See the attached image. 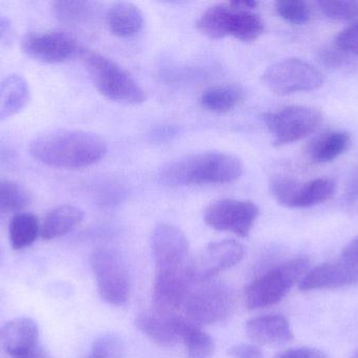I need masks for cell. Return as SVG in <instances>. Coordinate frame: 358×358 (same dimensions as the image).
<instances>
[{"label":"cell","instance_id":"cell-32","mask_svg":"<svg viewBox=\"0 0 358 358\" xmlns=\"http://www.w3.org/2000/svg\"><path fill=\"white\" fill-rule=\"evenodd\" d=\"M92 352L104 358H124L121 340L115 336H104L92 345Z\"/></svg>","mask_w":358,"mask_h":358},{"label":"cell","instance_id":"cell-1","mask_svg":"<svg viewBox=\"0 0 358 358\" xmlns=\"http://www.w3.org/2000/svg\"><path fill=\"white\" fill-rule=\"evenodd\" d=\"M108 151L98 135L85 130H54L36 137L29 153L37 161L61 170H81L94 165Z\"/></svg>","mask_w":358,"mask_h":358},{"label":"cell","instance_id":"cell-3","mask_svg":"<svg viewBox=\"0 0 358 358\" xmlns=\"http://www.w3.org/2000/svg\"><path fill=\"white\" fill-rule=\"evenodd\" d=\"M79 57L98 92L123 104L145 102L146 94L127 71L104 55L92 50H80Z\"/></svg>","mask_w":358,"mask_h":358},{"label":"cell","instance_id":"cell-17","mask_svg":"<svg viewBox=\"0 0 358 358\" xmlns=\"http://www.w3.org/2000/svg\"><path fill=\"white\" fill-rule=\"evenodd\" d=\"M39 338V327L31 317H18L0 329L4 351L10 357H24L33 352Z\"/></svg>","mask_w":358,"mask_h":358},{"label":"cell","instance_id":"cell-2","mask_svg":"<svg viewBox=\"0 0 358 358\" xmlns=\"http://www.w3.org/2000/svg\"><path fill=\"white\" fill-rule=\"evenodd\" d=\"M241 160L231 153L206 151L185 156L162 167L159 179L171 187L227 184L243 174Z\"/></svg>","mask_w":358,"mask_h":358},{"label":"cell","instance_id":"cell-19","mask_svg":"<svg viewBox=\"0 0 358 358\" xmlns=\"http://www.w3.org/2000/svg\"><path fill=\"white\" fill-rule=\"evenodd\" d=\"M264 32V21L250 10L227 4L225 15V35L242 42L256 41Z\"/></svg>","mask_w":358,"mask_h":358},{"label":"cell","instance_id":"cell-9","mask_svg":"<svg viewBox=\"0 0 358 358\" xmlns=\"http://www.w3.org/2000/svg\"><path fill=\"white\" fill-rule=\"evenodd\" d=\"M245 248L235 240H223L208 244L191 262L187 263V277L192 284L212 281L217 275L241 262Z\"/></svg>","mask_w":358,"mask_h":358},{"label":"cell","instance_id":"cell-20","mask_svg":"<svg viewBox=\"0 0 358 358\" xmlns=\"http://www.w3.org/2000/svg\"><path fill=\"white\" fill-rule=\"evenodd\" d=\"M106 23L113 35L128 38L136 36L145 25V17L140 8L129 2H117L109 8Z\"/></svg>","mask_w":358,"mask_h":358},{"label":"cell","instance_id":"cell-7","mask_svg":"<svg viewBox=\"0 0 358 358\" xmlns=\"http://www.w3.org/2000/svg\"><path fill=\"white\" fill-rule=\"evenodd\" d=\"M264 122L273 144L283 146L313 134L323 122V115L313 107L294 105L267 113Z\"/></svg>","mask_w":358,"mask_h":358},{"label":"cell","instance_id":"cell-10","mask_svg":"<svg viewBox=\"0 0 358 358\" xmlns=\"http://www.w3.org/2000/svg\"><path fill=\"white\" fill-rule=\"evenodd\" d=\"M336 184L332 179L319 178L301 183L287 177H277L271 182L275 201L287 208H309L334 197Z\"/></svg>","mask_w":358,"mask_h":358},{"label":"cell","instance_id":"cell-39","mask_svg":"<svg viewBox=\"0 0 358 358\" xmlns=\"http://www.w3.org/2000/svg\"><path fill=\"white\" fill-rule=\"evenodd\" d=\"M8 27V22L6 20V18L4 17L0 16V39H1L2 36L6 33V29Z\"/></svg>","mask_w":358,"mask_h":358},{"label":"cell","instance_id":"cell-27","mask_svg":"<svg viewBox=\"0 0 358 358\" xmlns=\"http://www.w3.org/2000/svg\"><path fill=\"white\" fill-rule=\"evenodd\" d=\"M181 342L189 358H212L216 349L214 338L189 319L183 325Z\"/></svg>","mask_w":358,"mask_h":358},{"label":"cell","instance_id":"cell-14","mask_svg":"<svg viewBox=\"0 0 358 358\" xmlns=\"http://www.w3.org/2000/svg\"><path fill=\"white\" fill-rule=\"evenodd\" d=\"M358 284V265L341 260L325 263L309 270L299 282L303 291L341 289Z\"/></svg>","mask_w":358,"mask_h":358},{"label":"cell","instance_id":"cell-30","mask_svg":"<svg viewBox=\"0 0 358 358\" xmlns=\"http://www.w3.org/2000/svg\"><path fill=\"white\" fill-rule=\"evenodd\" d=\"M278 15L292 25H305L310 20L311 12L306 2L281 0L275 4Z\"/></svg>","mask_w":358,"mask_h":358},{"label":"cell","instance_id":"cell-13","mask_svg":"<svg viewBox=\"0 0 358 358\" xmlns=\"http://www.w3.org/2000/svg\"><path fill=\"white\" fill-rule=\"evenodd\" d=\"M151 250L157 270H178L187 267L189 241L174 225L163 223L155 227L151 235Z\"/></svg>","mask_w":358,"mask_h":358},{"label":"cell","instance_id":"cell-31","mask_svg":"<svg viewBox=\"0 0 358 358\" xmlns=\"http://www.w3.org/2000/svg\"><path fill=\"white\" fill-rule=\"evenodd\" d=\"M349 55L350 54L341 50L338 46L336 48L327 46L320 50L319 59L324 65L331 69H350L353 62Z\"/></svg>","mask_w":358,"mask_h":358},{"label":"cell","instance_id":"cell-37","mask_svg":"<svg viewBox=\"0 0 358 358\" xmlns=\"http://www.w3.org/2000/svg\"><path fill=\"white\" fill-rule=\"evenodd\" d=\"M231 4L239 6V8H245V10L252 11L258 6L259 2L254 1V0H236V1H231Z\"/></svg>","mask_w":358,"mask_h":358},{"label":"cell","instance_id":"cell-38","mask_svg":"<svg viewBox=\"0 0 358 358\" xmlns=\"http://www.w3.org/2000/svg\"><path fill=\"white\" fill-rule=\"evenodd\" d=\"M17 358H48V357H46L45 353H44L43 351H39L37 350V349H35L33 352L29 353V354L24 355V357Z\"/></svg>","mask_w":358,"mask_h":358},{"label":"cell","instance_id":"cell-23","mask_svg":"<svg viewBox=\"0 0 358 358\" xmlns=\"http://www.w3.org/2000/svg\"><path fill=\"white\" fill-rule=\"evenodd\" d=\"M243 88L236 84H220L212 86L202 92L200 104L214 113H227L233 111L244 99Z\"/></svg>","mask_w":358,"mask_h":358},{"label":"cell","instance_id":"cell-11","mask_svg":"<svg viewBox=\"0 0 358 358\" xmlns=\"http://www.w3.org/2000/svg\"><path fill=\"white\" fill-rule=\"evenodd\" d=\"M260 209L250 201L221 199L213 202L204 210V222L215 230L246 237L250 233Z\"/></svg>","mask_w":358,"mask_h":358},{"label":"cell","instance_id":"cell-16","mask_svg":"<svg viewBox=\"0 0 358 358\" xmlns=\"http://www.w3.org/2000/svg\"><path fill=\"white\" fill-rule=\"evenodd\" d=\"M191 284L187 267L178 270H157L153 287V308L173 313L185 304Z\"/></svg>","mask_w":358,"mask_h":358},{"label":"cell","instance_id":"cell-4","mask_svg":"<svg viewBox=\"0 0 358 358\" xmlns=\"http://www.w3.org/2000/svg\"><path fill=\"white\" fill-rule=\"evenodd\" d=\"M309 268V259L296 258L266 271L246 288V306L250 310H257L278 304L308 273Z\"/></svg>","mask_w":358,"mask_h":358},{"label":"cell","instance_id":"cell-33","mask_svg":"<svg viewBox=\"0 0 358 358\" xmlns=\"http://www.w3.org/2000/svg\"><path fill=\"white\" fill-rule=\"evenodd\" d=\"M336 46L348 54L358 55V22L338 34Z\"/></svg>","mask_w":358,"mask_h":358},{"label":"cell","instance_id":"cell-26","mask_svg":"<svg viewBox=\"0 0 358 358\" xmlns=\"http://www.w3.org/2000/svg\"><path fill=\"white\" fill-rule=\"evenodd\" d=\"M52 13L60 22L69 25L90 23L96 14V4L81 0H60L52 4Z\"/></svg>","mask_w":358,"mask_h":358},{"label":"cell","instance_id":"cell-18","mask_svg":"<svg viewBox=\"0 0 358 358\" xmlns=\"http://www.w3.org/2000/svg\"><path fill=\"white\" fill-rule=\"evenodd\" d=\"M248 338L258 345H281L294 338L289 322L283 315H263L246 323Z\"/></svg>","mask_w":358,"mask_h":358},{"label":"cell","instance_id":"cell-34","mask_svg":"<svg viewBox=\"0 0 358 358\" xmlns=\"http://www.w3.org/2000/svg\"><path fill=\"white\" fill-rule=\"evenodd\" d=\"M275 358H330L322 350L315 348H308V347H302V348L288 349L279 353Z\"/></svg>","mask_w":358,"mask_h":358},{"label":"cell","instance_id":"cell-5","mask_svg":"<svg viewBox=\"0 0 358 358\" xmlns=\"http://www.w3.org/2000/svg\"><path fill=\"white\" fill-rule=\"evenodd\" d=\"M235 292L229 284L208 281L189 291L185 302V315L196 325L224 322L235 308Z\"/></svg>","mask_w":358,"mask_h":358},{"label":"cell","instance_id":"cell-41","mask_svg":"<svg viewBox=\"0 0 358 358\" xmlns=\"http://www.w3.org/2000/svg\"><path fill=\"white\" fill-rule=\"evenodd\" d=\"M2 256H3V252H2V248L0 246V261H1Z\"/></svg>","mask_w":358,"mask_h":358},{"label":"cell","instance_id":"cell-25","mask_svg":"<svg viewBox=\"0 0 358 358\" xmlns=\"http://www.w3.org/2000/svg\"><path fill=\"white\" fill-rule=\"evenodd\" d=\"M40 228L39 220L35 214L29 212L15 214L8 228L13 249L21 250L31 246L40 235Z\"/></svg>","mask_w":358,"mask_h":358},{"label":"cell","instance_id":"cell-12","mask_svg":"<svg viewBox=\"0 0 358 358\" xmlns=\"http://www.w3.org/2000/svg\"><path fill=\"white\" fill-rule=\"evenodd\" d=\"M21 50L29 58L46 64L65 62L80 52L77 40L60 31L29 34L21 41Z\"/></svg>","mask_w":358,"mask_h":358},{"label":"cell","instance_id":"cell-35","mask_svg":"<svg viewBox=\"0 0 358 358\" xmlns=\"http://www.w3.org/2000/svg\"><path fill=\"white\" fill-rule=\"evenodd\" d=\"M229 355L231 358H263L261 349L252 344L236 345L229 349Z\"/></svg>","mask_w":358,"mask_h":358},{"label":"cell","instance_id":"cell-42","mask_svg":"<svg viewBox=\"0 0 358 358\" xmlns=\"http://www.w3.org/2000/svg\"><path fill=\"white\" fill-rule=\"evenodd\" d=\"M352 358H358V350L355 353V355H353Z\"/></svg>","mask_w":358,"mask_h":358},{"label":"cell","instance_id":"cell-24","mask_svg":"<svg viewBox=\"0 0 358 358\" xmlns=\"http://www.w3.org/2000/svg\"><path fill=\"white\" fill-rule=\"evenodd\" d=\"M351 144L350 135L342 130L327 132L311 143L308 155L317 163H327L346 153Z\"/></svg>","mask_w":358,"mask_h":358},{"label":"cell","instance_id":"cell-36","mask_svg":"<svg viewBox=\"0 0 358 358\" xmlns=\"http://www.w3.org/2000/svg\"><path fill=\"white\" fill-rule=\"evenodd\" d=\"M342 260L351 264L358 265V237L352 240L343 250Z\"/></svg>","mask_w":358,"mask_h":358},{"label":"cell","instance_id":"cell-28","mask_svg":"<svg viewBox=\"0 0 358 358\" xmlns=\"http://www.w3.org/2000/svg\"><path fill=\"white\" fill-rule=\"evenodd\" d=\"M31 195L20 183L0 180V216L20 214L29 207Z\"/></svg>","mask_w":358,"mask_h":358},{"label":"cell","instance_id":"cell-40","mask_svg":"<svg viewBox=\"0 0 358 358\" xmlns=\"http://www.w3.org/2000/svg\"><path fill=\"white\" fill-rule=\"evenodd\" d=\"M87 358H104V357H101V355L96 354V353L92 352V354H90V357H88Z\"/></svg>","mask_w":358,"mask_h":358},{"label":"cell","instance_id":"cell-15","mask_svg":"<svg viewBox=\"0 0 358 358\" xmlns=\"http://www.w3.org/2000/svg\"><path fill=\"white\" fill-rule=\"evenodd\" d=\"M185 319L174 313L163 311H144L136 315V327L151 342L166 348H171L181 342Z\"/></svg>","mask_w":358,"mask_h":358},{"label":"cell","instance_id":"cell-21","mask_svg":"<svg viewBox=\"0 0 358 358\" xmlns=\"http://www.w3.org/2000/svg\"><path fill=\"white\" fill-rule=\"evenodd\" d=\"M29 100V88L24 78L8 75L0 82V121L20 113Z\"/></svg>","mask_w":358,"mask_h":358},{"label":"cell","instance_id":"cell-22","mask_svg":"<svg viewBox=\"0 0 358 358\" xmlns=\"http://www.w3.org/2000/svg\"><path fill=\"white\" fill-rule=\"evenodd\" d=\"M84 220L81 208L62 205L55 208L46 216L40 228V237L45 241L58 239L73 231Z\"/></svg>","mask_w":358,"mask_h":358},{"label":"cell","instance_id":"cell-8","mask_svg":"<svg viewBox=\"0 0 358 358\" xmlns=\"http://www.w3.org/2000/svg\"><path fill=\"white\" fill-rule=\"evenodd\" d=\"M265 85L280 96L313 92L321 88L324 76L315 65L299 58L278 61L263 74Z\"/></svg>","mask_w":358,"mask_h":358},{"label":"cell","instance_id":"cell-6","mask_svg":"<svg viewBox=\"0 0 358 358\" xmlns=\"http://www.w3.org/2000/svg\"><path fill=\"white\" fill-rule=\"evenodd\" d=\"M92 268L101 298L122 307L130 298V279L125 261L117 250L99 248L92 256Z\"/></svg>","mask_w":358,"mask_h":358},{"label":"cell","instance_id":"cell-29","mask_svg":"<svg viewBox=\"0 0 358 358\" xmlns=\"http://www.w3.org/2000/svg\"><path fill=\"white\" fill-rule=\"evenodd\" d=\"M317 4L320 10L328 18L334 20H353L358 18V0H324Z\"/></svg>","mask_w":358,"mask_h":358}]
</instances>
